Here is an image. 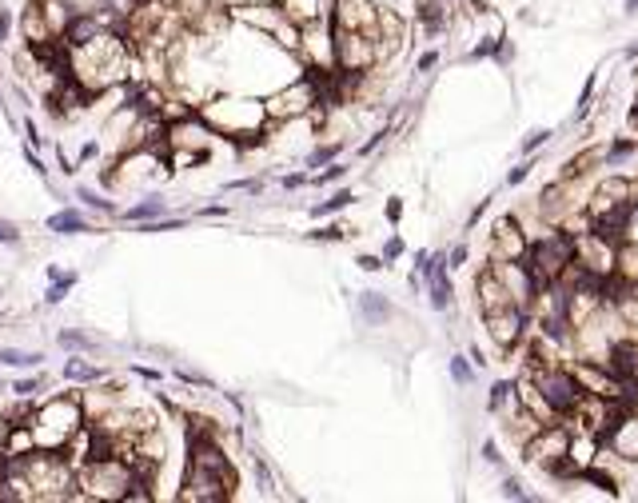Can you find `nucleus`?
Segmentation results:
<instances>
[{
    "mask_svg": "<svg viewBox=\"0 0 638 503\" xmlns=\"http://www.w3.org/2000/svg\"><path fill=\"white\" fill-rule=\"evenodd\" d=\"M160 212H164V200H144V204H136V208L120 212V216L132 224H144V220H152V216H160Z\"/></svg>",
    "mask_w": 638,
    "mask_h": 503,
    "instance_id": "16",
    "label": "nucleus"
},
{
    "mask_svg": "<svg viewBox=\"0 0 638 503\" xmlns=\"http://www.w3.org/2000/svg\"><path fill=\"white\" fill-rule=\"evenodd\" d=\"M467 264V244H459V248H451V256H447V268H463Z\"/></svg>",
    "mask_w": 638,
    "mask_h": 503,
    "instance_id": "31",
    "label": "nucleus"
},
{
    "mask_svg": "<svg viewBox=\"0 0 638 503\" xmlns=\"http://www.w3.org/2000/svg\"><path fill=\"white\" fill-rule=\"evenodd\" d=\"M527 380L539 388V395L551 404L554 416H571L575 412V404L582 400V383H578V376L571 368H563V364H547L542 356L530 359V368H527Z\"/></svg>",
    "mask_w": 638,
    "mask_h": 503,
    "instance_id": "2",
    "label": "nucleus"
},
{
    "mask_svg": "<svg viewBox=\"0 0 638 503\" xmlns=\"http://www.w3.org/2000/svg\"><path fill=\"white\" fill-rule=\"evenodd\" d=\"M16 240H20V232H16L13 224H4V220H0V244H16Z\"/></svg>",
    "mask_w": 638,
    "mask_h": 503,
    "instance_id": "33",
    "label": "nucleus"
},
{
    "mask_svg": "<svg viewBox=\"0 0 638 503\" xmlns=\"http://www.w3.org/2000/svg\"><path fill=\"white\" fill-rule=\"evenodd\" d=\"M60 348H76V352H88V348H92V340H88L84 331H60Z\"/></svg>",
    "mask_w": 638,
    "mask_h": 503,
    "instance_id": "24",
    "label": "nucleus"
},
{
    "mask_svg": "<svg viewBox=\"0 0 638 503\" xmlns=\"http://www.w3.org/2000/svg\"><path fill=\"white\" fill-rule=\"evenodd\" d=\"M530 236L519 228L515 216H503V220L495 224V240H491V260H523V252H527Z\"/></svg>",
    "mask_w": 638,
    "mask_h": 503,
    "instance_id": "6",
    "label": "nucleus"
},
{
    "mask_svg": "<svg viewBox=\"0 0 638 503\" xmlns=\"http://www.w3.org/2000/svg\"><path fill=\"white\" fill-rule=\"evenodd\" d=\"M48 228H52V232H60V236H84V232H92V224H88L80 212H72V208H64V212H56V216H48Z\"/></svg>",
    "mask_w": 638,
    "mask_h": 503,
    "instance_id": "9",
    "label": "nucleus"
},
{
    "mask_svg": "<svg viewBox=\"0 0 638 503\" xmlns=\"http://www.w3.org/2000/svg\"><path fill=\"white\" fill-rule=\"evenodd\" d=\"M100 371L92 368V364H80V359H72V364H64V380H96Z\"/></svg>",
    "mask_w": 638,
    "mask_h": 503,
    "instance_id": "19",
    "label": "nucleus"
},
{
    "mask_svg": "<svg viewBox=\"0 0 638 503\" xmlns=\"http://www.w3.org/2000/svg\"><path fill=\"white\" fill-rule=\"evenodd\" d=\"M634 140H623V136H618V140H614L611 148H606V156H602V164H606V168H614V164H618V160L623 156H630V152H634Z\"/></svg>",
    "mask_w": 638,
    "mask_h": 503,
    "instance_id": "17",
    "label": "nucleus"
},
{
    "mask_svg": "<svg viewBox=\"0 0 638 503\" xmlns=\"http://www.w3.org/2000/svg\"><path fill=\"white\" fill-rule=\"evenodd\" d=\"M307 184V176H283V188H299Z\"/></svg>",
    "mask_w": 638,
    "mask_h": 503,
    "instance_id": "39",
    "label": "nucleus"
},
{
    "mask_svg": "<svg viewBox=\"0 0 638 503\" xmlns=\"http://www.w3.org/2000/svg\"><path fill=\"white\" fill-rule=\"evenodd\" d=\"M602 443H611L618 455H626V459H638V407H630L618 424L611 428V435Z\"/></svg>",
    "mask_w": 638,
    "mask_h": 503,
    "instance_id": "8",
    "label": "nucleus"
},
{
    "mask_svg": "<svg viewBox=\"0 0 638 503\" xmlns=\"http://www.w3.org/2000/svg\"><path fill=\"white\" fill-rule=\"evenodd\" d=\"M415 268L419 280H427V295L435 312H447L455 304V284H451V268L447 256H431V252H415Z\"/></svg>",
    "mask_w": 638,
    "mask_h": 503,
    "instance_id": "5",
    "label": "nucleus"
},
{
    "mask_svg": "<svg viewBox=\"0 0 638 503\" xmlns=\"http://www.w3.org/2000/svg\"><path fill=\"white\" fill-rule=\"evenodd\" d=\"M419 25L427 28V32H443V25H447V8L435 4V0H423V4H419Z\"/></svg>",
    "mask_w": 638,
    "mask_h": 503,
    "instance_id": "12",
    "label": "nucleus"
},
{
    "mask_svg": "<svg viewBox=\"0 0 638 503\" xmlns=\"http://www.w3.org/2000/svg\"><path fill=\"white\" fill-rule=\"evenodd\" d=\"M495 49H499V37H487L478 49L467 52V61H487V56H495Z\"/></svg>",
    "mask_w": 638,
    "mask_h": 503,
    "instance_id": "25",
    "label": "nucleus"
},
{
    "mask_svg": "<svg viewBox=\"0 0 638 503\" xmlns=\"http://www.w3.org/2000/svg\"><path fill=\"white\" fill-rule=\"evenodd\" d=\"M566 447H571V428L559 424V419H551V424H542V428L523 443V459L535 464V467H542V471L551 476L554 467L566 459Z\"/></svg>",
    "mask_w": 638,
    "mask_h": 503,
    "instance_id": "4",
    "label": "nucleus"
},
{
    "mask_svg": "<svg viewBox=\"0 0 638 503\" xmlns=\"http://www.w3.org/2000/svg\"><path fill=\"white\" fill-rule=\"evenodd\" d=\"M590 100H594V76H590V80H587V88H582V96H578V108H575V116H578V120H582V116H587Z\"/></svg>",
    "mask_w": 638,
    "mask_h": 503,
    "instance_id": "28",
    "label": "nucleus"
},
{
    "mask_svg": "<svg viewBox=\"0 0 638 503\" xmlns=\"http://www.w3.org/2000/svg\"><path fill=\"white\" fill-rule=\"evenodd\" d=\"M13 392H16V395H32V392H40V380H20Z\"/></svg>",
    "mask_w": 638,
    "mask_h": 503,
    "instance_id": "35",
    "label": "nucleus"
},
{
    "mask_svg": "<svg viewBox=\"0 0 638 503\" xmlns=\"http://www.w3.org/2000/svg\"><path fill=\"white\" fill-rule=\"evenodd\" d=\"M399 216H403V204H399V200H391V204H387V220H399Z\"/></svg>",
    "mask_w": 638,
    "mask_h": 503,
    "instance_id": "37",
    "label": "nucleus"
},
{
    "mask_svg": "<svg viewBox=\"0 0 638 503\" xmlns=\"http://www.w3.org/2000/svg\"><path fill=\"white\" fill-rule=\"evenodd\" d=\"M551 128H539V132H530L527 140H523V156H535V152H539L542 144H547V140H551Z\"/></svg>",
    "mask_w": 638,
    "mask_h": 503,
    "instance_id": "21",
    "label": "nucleus"
},
{
    "mask_svg": "<svg viewBox=\"0 0 638 503\" xmlns=\"http://www.w3.org/2000/svg\"><path fill=\"white\" fill-rule=\"evenodd\" d=\"M347 204H356V196H351V192H347V188H339V192H335L332 200H323V204H315V208H311V216H332V212H344Z\"/></svg>",
    "mask_w": 638,
    "mask_h": 503,
    "instance_id": "15",
    "label": "nucleus"
},
{
    "mask_svg": "<svg viewBox=\"0 0 638 503\" xmlns=\"http://www.w3.org/2000/svg\"><path fill=\"white\" fill-rule=\"evenodd\" d=\"M307 240H347V228H344V224H327V228L307 232Z\"/></svg>",
    "mask_w": 638,
    "mask_h": 503,
    "instance_id": "23",
    "label": "nucleus"
},
{
    "mask_svg": "<svg viewBox=\"0 0 638 503\" xmlns=\"http://www.w3.org/2000/svg\"><path fill=\"white\" fill-rule=\"evenodd\" d=\"M638 13V0H626V16H634Z\"/></svg>",
    "mask_w": 638,
    "mask_h": 503,
    "instance_id": "40",
    "label": "nucleus"
},
{
    "mask_svg": "<svg viewBox=\"0 0 638 503\" xmlns=\"http://www.w3.org/2000/svg\"><path fill=\"white\" fill-rule=\"evenodd\" d=\"M335 156H339V144H323V148H315V152L307 156V168H319V164H332Z\"/></svg>",
    "mask_w": 638,
    "mask_h": 503,
    "instance_id": "20",
    "label": "nucleus"
},
{
    "mask_svg": "<svg viewBox=\"0 0 638 503\" xmlns=\"http://www.w3.org/2000/svg\"><path fill=\"white\" fill-rule=\"evenodd\" d=\"M76 196L84 200L88 208H100V212H108V216H116V204H108V200H100L96 192H92V188H80V192H76Z\"/></svg>",
    "mask_w": 638,
    "mask_h": 503,
    "instance_id": "22",
    "label": "nucleus"
},
{
    "mask_svg": "<svg viewBox=\"0 0 638 503\" xmlns=\"http://www.w3.org/2000/svg\"><path fill=\"white\" fill-rule=\"evenodd\" d=\"M359 312H363L367 324H383V319L391 316V304H387L379 292H363V295H359Z\"/></svg>",
    "mask_w": 638,
    "mask_h": 503,
    "instance_id": "11",
    "label": "nucleus"
},
{
    "mask_svg": "<svg viewBox=\"0 0 638 503\" xmlns=\"http://www.w3.org/2000/svg\"><path fill=\"white\" fill-rule=\"evenodd\" d=\"M395 256H403V240H399V236H391V240L383 244V264H387V260H395Z\"/></svg>",
    "mask_w": 638,
    "mask_h": 503,
    "instance_id": "30",
    "label": "nucleus"
},
{
    "mask_svg": "<svg viewBox=\"0 0 638 503\" xmlns=\"http://www.w3.org/2000/svg\"><path fill=\"white\" fill-rule=\"evenodd\" d=\"M503 495H507V499H535V495H530V491L523 488L519 479H507V483H503Z\"/></svg>",
    "mask_w": 638,
    "mask_h": 503,
    "instance_id": "27",
    "label": "nucleus"
},
{
    "mask_svg": "<svg viewBox=\"0 0 638 503\" xmlns=\"http://www.w3.org/2000/svg\"><path fill=\"white\" fill-rule=\"evenodd\" d=\"M356 264H359L363 272H379V268H387V264H383V256H359Z\"/></svg>",
    "mask_w": 638,
    "mask_h": 503,
    "instance_id": "32",
    "label": "nucleus"
},
{
    "mask_svg": "<svg viewBox=\"0 0 638 503\" xmlns=\"http://www.w3.org/2000/svg\"><path fill=\"white\" fill-rule=\"evenodd\" d=\"M311 104H319V92H315V84L304 76V80H295V84H292V92L271 96L268 112H271V116H299V112H307Z\"/></svg>",
    "mask_w": 638,
    "mask_h": 503,
    "instance_id": "7",
    "label": "nucleus"
},
{
    "mask_svg": "<svg viewBox=\"0 0 638 503\" xmlns=\"http://www.w3.org/2000/svg\"><path fill=\"white\" fill-rule=\"evenodd\" d=\"M435 64H439V52H435V49H431V52H423V56H419V72H431Z\"/></svg>",
    "mask_w": 638,
    "mask_h": 503,
    "instance_id": "34",
    "label": "nucleus"
},
{
    "mask_svg": "<svg viewBox=\"0 0 638 503\" xmlns=\"http://www.w3.org/2000/svg\"><path fill=\"white\" fill-rule=\"evenodd\" d=\"M451 380L459 383V388H467V383L475 380V368L467 364V356H451Z\"/></svg>",
    "mask_w": 638,
    "mask_h": 503,
    "instance_id": "18",
    "label": "nucleus"
},
{
    "mask_svg": "<svg viewBox=\"0 0 638 503\" xmlns=\"http://www.w3.org/2000/svg\"><path fill=\"white\" fill-rule=\"evenodd\" d=\"M80 428V407L76 400H48L37 412V428H32V443L40 447H60L72 440V431Z\"/></svg>",
    "mask_w": 638,
    "mask_h": 503,
    "instance_id": "3",
    "label": "nucleus"
},
{
    "mask_svg": "<svg viewBox=\"0 0 638 503\" xmlns=\"http://www.w3.org/2000/svg\"><path fill=\"white\" fill-rule=\"evenodd\" d=\"M483 459H487V464H499V447H495V440L483 443Z\"/></svg>",
    "mask_w": 638,
    "mask_h": 503,
    "instance_id": "36",
    "label": "nucleus"
},
{
    "mask_svg": "<svg viewBox=\"0 0 638 503\" xmlns=\"http://www.w3.org/2000/svg\"><path fill=\"white\" fill-rule=\"evenodd\" d=\"M530 172H535V164H530V156H527V164H519L515 172L507 176V184H511V188H519V184H523V180L530 176Z\"/></svg>",
    "mask_w": 638,
    "mask_h": 503,
    "instance_id": "29",
    "label": "nucleus"
},
{
    "mask_svg": "<svg viewBox=\"0 0 638 503\" xmlns=\"http://www.w3.org/2000/svg\"><path fill=\"white\" fill-rule=\"evenodd\" d=\"M8 28H13V16H8V13H0V40L8 37Z\"/></svg>",
    "mask_w": 638,
    "mask_h": 503,
    "instance_id": "38",
    "label": "nucleus"
},
{
    "mask_svg": "<svg viewBox=\"0 0 638 503\" xmlns=\"http://www.w3.org/2000/svg\"><path fill=\"white\" fill-rule=\"evenodd\" d=\"M40 352H25V348H0V364L4 368H37L40 364Z\"/></svg>",
    "mask_w": 638,
    "mask_h": 503,
    "instance_id": "13",
    "label": "nucleus"
},
{
    "mask_svg": "<svg viewBox=\"0 0 638 503\" xmlns=\"http://www.w3.org/2000/svg\"><path fill=\"white\" fill-rule=\"evenodd\" d=\"M323 8H327V0H283V13L292 16L295 25H311Z\"/></svg>",
    "mask_w": 638,
    "mask_h": 503,
    "instance_id": "10",
    "label": "nucleus"
},
{
    "mask_svg": "<svg viewBox=\"0 0 638 503\" xmlns=\"http://www.w3.org/2000/svg\"><path fill=\"white\" fill-rule=\"evenodd\" d=\"M180 495L200 503H216L232 495V471L211 440V431H196V440H192V464H188V479Z\"/></svg>",
    "mask_w": 638,
    "mask_h": 503,
    "instance_id": "1",
    "label": "nucleus"
},
{
    "mask_svg": "<svg viewBox=\"0 0 638 503\" xmlns=\"http://www.w3.org/2000/svg\"><path fill=\"white\" fill-rule=\"evenodd\" d=\"M344 172H347L344 164H335V160H332V164H327V172L315 176V184H335V180H344Z\"/></svg>",
    "mask_w": 638,
    "mask_h": 503,
    "instance_id": "26",
    "label": "nucleus"
},
{
    "mask_svg": "<svg viewBox=\"0 0 638 503\" xmlns=\"http://www.w3.org/2000/svg\"><path fill=\"white\" fill-rule=\"evenodd\" d=\"M48 276H52V288H48V292H44V300H48V304H60L64 295H68V292H72V288H76V276H72V272H68V276H64L60 268H48Z\"/></svg>",
    "mask_w": 638,
    "mask_h": 503,
    "instance_id": "14",
    "label": "nucleus"
},
{
    "mask_svg": "<svg viewBox=\"0 0 638 503\" xmlns=\"http://www.w3.org/2000/svg\"><path fill=\"white\" fill-rule=\"evenodd\" d=\"M475 4H478V0H475Z\"/></svg>",
    "mask_w": 638,
    "mask_h": 503,
    "instance_id": "41",
    "label": "nucleus"
}]
</instances>
